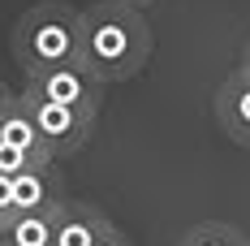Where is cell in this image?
<instances>
[{
  "label": "cell",
  "instance_id": "cell-1",
  "mask_svg": "<svg viewBox=\"0 0 250 246\" xmlns=\"http://www.w3.org/2000/svg\"><path fill=\"white\" fill-rule=\"evenodd\" d=\"M151 61V26L143 9L121 0H95L82 9V69L104 87L129 82Z\"/></svg>",
  "mask_w": 250,
  "mask_h": 246
},
{
  "label": "cell",
  "instance_id": "cell-2",
  "mask_svg": "<svg viewBox=\"0 0 250 246\" xmlns=\"http://www.w3.org/2000/svg\"><path fill=\"white\" fill-rule=\"evenodd\" d=\"M13 61L26 78L82 65V9L65 0L30 4L13 26Z\"/></svg>",
  "mask_w": 250,
  "mask_h": 246
},
{
  "label": "cell",
  "instance_id": "cell-3",
  "mask_svg": "<svg viewBox=\"0 0 250 246\" xmlns=\"http://www.w3.org/2000/svg\"><path fill=\"white\" fill-rule=\"evenodd\" d=\"M22 104L30 108V117L39 125V138H43V147L52 151V160L61 164V160H69L78 151L91 143V134H95V117H86V112H78V108H65V104H52V99L35 95V91H18Z\"/></svg>",
  "mask_w": 250,
  "mask_h": 246
},
{
  "label": "cell",
  "instance_id": "cell-4",
  "mask_svg": "<svg viewBox=\"0 0 250 246\" xmlns=\"http://www.w3.org/2000/svg\"><path fill=\"white\" fill-rule=\"evenodd\" d=\"M26 91L52 99V104H65V108H78L95 121L104 112V82L95 74H86L82 65H65V69H48V74L26 78Z\"/></svg>",
  "mask_w": 250,
  "mask_h": 246
},
{
  "label": "cell",
  "instance_id": "cell-5",
  "mask_svg": "<svg viewBox=\"0 0 250 246\" xmlns=\"http://www.w3.org/2000/svg\"><path fill=\"white\" fill-rule=\"evenodd\" d=\"M216 121L237 147H250V74L242 65L216 91Z\"/></svg>",
  "mask_w": 250,
  "mask_h": 246
},
{
  "label": "cell",
  "instance_id": "cell-6",
  "mask_svg": "<svg viewBox=\"0 0 250 246\" xmlns=\"http://www.w3.org/2000/svg\"><path fill=\"white\" fill-rule=\"evenodd\" d=\"M9 186H13V216L52 212V207L69 203L65 190H61V173H56V164H48V169H30V173H22V177H13Z\"/></svg>",
  "mask_w": 250,
  "mask_h": 246
},
{
  "label": "cell",
  "instance_id": "cell-7",
  "mask_svg": "<svg viewBox=\"0 0 250 246\" xmlns=\"http://www.w3.org/2000/svg\"><path fill=\"white\" fill-rule=\"evenodd\" d=\"M108 229H112V221L104 216L100 207L65 203L61 216H56V238H52V246H95Z\"/></svg>",
  "mask_w": 250,
  "mask_h": 246
},
{
  "label": "cell",
  "instance_id": "cell-8",
  "mask_svg": "<svg viewBox=\"0 0 250 246\" xmlns=\"http://www.w3.org/2000/svg\"><path fill=\"white\" fill-rule=\"evenodd\" d=\"M61 207H65V203H61ZM61 207H52V212H30V216H13V221L4 224L0 242L4 246H52Z\"/></svg>",
  "mask_w": 250,
  "mask_h": 246
},
{
  "label": "cell",
  "instance_id": "cell-9",
  "mask_svg": "<svg viewBox=\"0 0 250 246\" xmlns=\"http://www.w3.org/2000/svg\"><path fill=\"white\" fill-rule=\"evenodd\" d=\"M0 143H13V147L35 151V156H52V151L43 147V138H39V125L30 117V108L22 104V95H18V104L0 117Z\"/></svg>",
  "mask_w": 250,
  "mask_h": 246
},
{
  "label": "cell",
  "instance_id": "cell-10",
  "mask_svg": "<svg viewBox=\"0 0 250 246\" xmlns=\"http://www.w3.org/2000/svg\"><path fill=\"white\" fill-rule=\"evenodd\" d=\"M177 246H250V238L237 229V224L203 221V224H194V229H186Z\"/></svg>",
  "mask_w": 250,
  "mask_h": 246
},
{
  "label": "cell",
  "instance_id": "cell-11",
  "mask_svg": "<svg viewBox=\"0 0 250 246\" xmlns=\"http://www.w3.org/2000/svg\"><path fill=\"white\" fill-rule=\"evenodd\" d=\"M48 164H56L52 156H35V151H22L13 143H0V177H9V181L30 169H48Z\"/></svg>",
  "mask_w": 250,
  "mask_h": 246
},
{
  "label": "cell",
  "instance_id": "cell-12",
  "mask_svg": "<svg viewBox=\"0 0 250 246\" xmlns=\"http://www.w3.org/2000/svg\"><path fill=\"white\" fill-rule=\"evenodd\" d=\"M9 221H13V186H9V177H0V233Z\"/></svg>",
  "mask_w": 250,
  "mask_h": 246
},
{
  "label": "cell",
  "instance_id": "cell-13",
  "mask_svg": "<svg viewBox=\"0 0 250 246\" xmlns=\"http://www.w3.org/2000/svg\"><path fill=\"white\" fill-rule=\"evenodd\" d=\"M95 246H129V238H125L121 229L112 224V229H108V233H104V238H100V242H95Z\"/></svg>",
  "mask_w": 250,
  "mask_h": 246
},
{
  "label": "cell",
  "instance_id": "cell-14",
  "mask_svg": "<svg viewBox=\"0 0 250 246\" xmlns=\"http://www.w3.org/2000/svg\"><path fill=\"white\" fill-rule=\"evenodd\" d=\"M13 104H18V95H13V91H9V87L0 82V117H4V112H9Z\"/></svg>",
  "mask_w": 250,
  "mask_h": 246
},
{
  "label": "cell",
  "instance_id": "cell-15",
  "mask_svg": "<svg viewBox=\"0 0 250 246\" xmlns=\"http://www.w3.org/2000/svg\"><path fill=\"white\" fill-rule=\"evenodd\" d=\"M242 69H246V74H250V44H246V48H242Z\"/></svg>",
  "mask_w": 250,
  "mask_h": 246
},
{
  "label": "cell",
  "instance_id": "cell-16",
  "mask_svg": "<svg viewBox=\"0 0 250 246\" xmlns=\"http://www.w3.org/2000/svg\"><path fill=\"white\" fill-rule=\"evenodd\" d=\"M121 4H134V9H147V4H155V0H121Z\"/></svg>",
  "mask_w": 250,
  "mask_h": 246
},
{
  "label": "cell",
  "instance_id": "cell-17",
  "mask_svg": "<svg viewBox=\"0 0 250 246\" xmlns=\"http://www.w3.org/2000/svg\"><path fill=\"white\" fill-rule=\"evenodd\" d=\"M0 246H4V242H0Z\"/></svg>",
  "mask_w": 250,
  "mask_h": 246
}]
</instances>
